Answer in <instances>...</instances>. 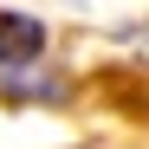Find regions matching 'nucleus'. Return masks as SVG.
I'll list each match as a JSON object with an SVG mask.
<instances>
[{"label":"nucleus","instance_id":"obj_1","mask_svg":"<svg viewBox=\"0 0 149 149\" xmlns=\"http://www.w3.org/2000/svg\"><path fill=\"white\" fill-rule=\"evenodd\" d=\"M45 19H33V13H13V7H0V71H26V65H39L45 58Z\"/></svg>","mask_w":149,"mask_h":149},{"label":"nucleus","instance_id":"obj_2","mask_svg":"<svg viewBox=\"0 0 149 149\" xmlns=\"http://www.w3.org/2000/svg\"><path fill=\"white\" fill-rule=\"evenodd\" d=\"M0 97L7 104H65L58 78H26V71H0Z\"/></svg>","mask_w":149,"mask_h":149}]
</instances>
